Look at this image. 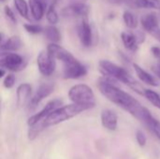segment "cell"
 I'll use <instances>...</instances> for the list:
<instances>
[{
    "instance_id": "obj_1",
    "label": "cell",
    "mask_w": 160,
    "mask_h": 159,
    "mask_svg": "<svg viewBox=\"0 0 160 159\" xmlns=\"http://www.w3.org/2000/svg\"><path fill=\"white\" fill-rule=\"evenodd\" d=\"M112 80L103 77L98 82V88L99 92L111 102L129 112L136 119L141 121L146 108L143 107L131 95L117 87Z\"/></svg>"
},
{
    "instance_id": "obj_2",
    "label": "cell",
    "mask_w": 160,
    "mask_h": 159,
    "mask_svg": "<svg viewBox=\"0 0 160 159\" xmlns=\"http://www.w3.org/2000/svg\"><path fill=\"white\" fill-rule=\"evenodd\" d=\"M95 106L96 105H91V104L72 103V104L59 107L56 110H54L52 112H51L45 119L38 122L35 126L30 127L28 131V139L30 141H33L39 135V133L43 129L66 122L85 111L93 109Z\"/></svg>"
},
{
    "instance_id": "obj_3",
    "label": "cell",
    "mask_w": 160,
    "mask_h": 159,
    "mask_svg": "<svg viewBox=\"0 0 160 159\" xmlns=\"http://www.w3.org/2000/svg\"><path fill=\"white\" fill-rule=\"evenodd\" d=\"M98 69L103 77H106L112 81L121 82L128 85L136 93L144 96L145 89L131 76V74L125 69L124 67L109 61V60H100L98 63Z\"/></svg>"
},
{
    "instance_id": "obj_4",
    "label": "cell",
    "mask_w": 160,
    "mask_h": 159,
    "mask_svg": "<svg viewBox=\"0 0 160 159\" xmlns=\"http://www.w3.org/2000/svg\"><path fill=\"white\" fill-rule=\"evenodd\" d=\"M68 97L73 103L96 105L95 94L92 88L86 84L73 85L68 91Z\"/></svg>"
},
{
    "instance_id": "obj_5",
    "label": "cell",
    "mask_w": 160,
    "mask_h": 159,
    "mask_svg": "<svg viewBox=\"0 0 160 159\" xmlns=\"http://www.w3.org/2000/svg\"><path fill=\"white\" fill-rule=\"evenodd\" d=\"M26 64L24 57L13 52H2L0 54V67L11 72L24 69Z\"/></svg>"
},
{
    "instance_id": "obj_6",
    "label": "cell",
    "mask_w": 160,
    "mask_h": 159,
    "mask_svg": "<svg viewBox=\"0 0 160 159\" xmlns=\"http://www.w3.org/2000/svg\"><path fill=\"white\" fill-rule=\"evenodd\" d=\"M87 75V68L75 57L63 63V78L66 80H78Z\"/></svg>"
},
{
    "instance_id": "obj_7",
    "label": "cell",
    "mask_w": 160,
    "mask_h": 159,
    "mask_svg": "<svg viewBox=\"0 0 160 159\" xmlns=\"http://www.w3.org/2000/svg\"><path fill=\"white\" fill-rule=\"evenodd\" d=\"M55 58L46 50L41 51L37 58L38 68L43 76H51L55 71L56 62Z\"/></svg>"
},
{
    "instance_id": "obj_8",
    "label": "cell",
    "mask_w": 160,
    "mask_h": 159,
    "mask_svg": "<svg viewBox=\"0 0 160 159\" xmlns=\"http://www.w3.org/2000/svg\"><path fill=\"white\" fill-rule=\"evenodd\" d=\"M54 88H55V84L53 82H43V83H41L38 87L34 96L31 97L30 101L28 102V104H27L28 110L29 111L35 110L44 98L48 97L49 96H51L53 93Z\"/></svg>"
},
{
    "instance_id": "obj_9",
    "label": "cell",
    "mask_w": 160,
    "mask_h": 159,
    "mask_svg": "<svg viewBox=\"0 0 160 159\" xmlns=\"http://www.w3.org/2000/svg\"><path fill=\"white\" fill-rule=\"evenodd\" d=\"M62 103H63V101H62L61 99H58V98L52 99V100L49 101V102L45 105V107H44L39 112H38V113H36V114H34V115H32L31 117L28 118V120H27V125H28L29 127L35 126V125L38 124V122H40V121H42L43 119H45V118H46L51 112H52L54 110H56L57 108L61 107Z\"/></svg>"
},
{
    "instance_id": "obj_10",
    "label": "cell",
    "mask_w": 160,
    "mask_h": 159,
    "mask_svg": "<svg viewBox=\"0 0 160 159\" xmlns=\"http://www.w3.org/2000/svg\"><path fill=\"white\" fill-rule=\"evenodd\" d=\"M90 11V7L83 2H74L64 7L61 11L64 17H86Z\"/></svg>"
},
{
    "instance_id": "obj_11",
    "label": "cell",
    "mask_w": 160,
    "mask_h": 159,
    "mask_svg": "<svg viewBox=\"0 0 160 159\" xmlns=\"http://www.w3.org/2000/svg\"><path fill=\"white\" fill-rule=\"evenodd\" d=\"M77 33H78L80 41L83 47L88 48L92 45L93 33H92L91 25H90L88 20L86 19V17H83V19L79 23L78 28H77Z\"/></svg>"
},
{
    "instance_id": "obj_12",
    "label": "cell",
    "mask_w": 160,
    "mask_h": 159,
    "mask_svg": "<svg viewBox=\"0 0 160 159\" xmlns=\"http://www.w3.org/2000/svg\"><path fill=\"white\" fill-rule=\"evenodd\" d=\"M51 1L52 0H29L30 12L35 20L39 21L43 18L48 7L52 4Z\"/></svg>"
},
{
    "instance_id": "obj_13",
    "label": "cell",
    "mask_w": 160,
    "mask_h": 159,
    "mask_svg": "<svg viewBox=\"0 0 160 159\" xmlns=\"http://www.w3.org/2000/svg\"><path fill=\"white\" fill-rule=\"evenodd\" d=\"M100 120L102 127L109 131H115L118 126V116L115 112L106 109L101 112Z\"/></svg>"
},
{
    "instance_id": "obj_14",
    "label": "cell",
    "mask_w": 160,
    "mask_h": 159,
    "mask_svg": "<svg viewBox=\"0 0 160 159\" xmlns=\"http://www.w3.org/2000/svg\"><path fill=\"white\" fill-rule=\"evenodd\" d=\"M32 95V86L27 83H22L17 87L16 90V103L19 108L23 107L28 104L31 99Z\"/></svg>"
},
{
    "instance_id": "obj_15",
    "label": "cell",
    "mask_w": 160,
    "mask_h": 159,
    "mask_svg": "<svg viewBox=\"0 0 160 159\" xmlns=\"http://www.w3.org/2000/svg\"><path fill=\"white\" fill-rule=\"evenodd\" d=\"M47 51L56 59L61 61L62 63H65L70 59H72L74 56L66 49L62 48L61 46H59L57 43H53L51 42L48 47H47Z\"/></svg>"
},
{
    "instance_id": "obj_16",
    "label": "cell",
    "mask_w": 160,
    "mask_h": 159,
    "mask_svg": "<svg viewBox=\"0 0 160 159\" xmlns=\"http://www.w3.org/2000/svg\"><path fill=\"white\" fill-rule=\"evenodd\" d=\"M141 23L142 28L150 35H152L157 29L159 28L158 19L155 13H148L143 15L141 18Z\"/></svg>"
},
{
    "instance_id": "obj_17",
    "label": "cell",
    "mask_w": 160,
    "mask_h": 159,
    "mask_svg": "<svg viewBox=\"0 0 160 159\" xmlns=\"http://www.w3.org/2000/svg\"><path fill=\"white\" fill-rule=\"evenodd\" d=\"M133 67L135 69L136 75L138 76V78L140 79V81L145 84L151 85V86H158V81L157 80L156 77H154L153 75H151L149 72H147L145 69H143L142 67H140L138 64H133Z\"/></svg>"
},
{
    "instance_id": "obj_18",
    "label": "cell",
    "mask_w": 160,
    "mask_h": 159,
    "mask_svg": "<svg viewBox=\"0 0 160 159\" xmlns=\"http://www.w3.org/2000/svg\"><path fill=\"white\" fill-rule=\"evenodd\" d=\"M142 123H143L144 126L147 127L156 135V137L160 140V121L156 119L148 110L145 112Z\"/></svg>"
},
{
    "instance_id": "obj_19",
    "label": "cell",
    "mask_w": 160,
    "mask_h": 159,
    "mask_svg": "<svg viewBox=\"0 0 160 159\" xmlns=\"http://www.w3.org/2000/svg\"><path fill=\"white\" fill-rule=\"evenodd\" d=\"M121 39L125 46V48L132 52H135L139 49V41L137 38L136 34L131 32H122L121 33Z\"/></svg>"
},
{
    "instance_id": "obj_20",
    "label": "cell",
    "mask_w": 160,
    "mask_h": 159,
    "mask_svg": "<svg viewBox=\"0 0 160 159\" xmlns=\"http://www.w3.org/2000/svg\"><path fill=\"white\" fill-rule=\"evenodd\" d=\"M22 45V42L20 37L18 36H12L10 37H8L4 43L0 44L2 52H16L21 49Z\"/></svg>"
},
{
    "instance_id": "obj_21",
    "label": "cell",
    "mask_w": 160,
    "mask_h": 159,
    "mask_svg": "<svg viewBox=\"0 0 160 159\" xmlns=\"http://www.w3.org/2000/svg\"><path fill=\"white\" fill-rule=\"evenodd\" d=\"M130 6L142 8H154L160 10V0H129Z\"/></svg>"
},
{
    "instance_id": "obj_22",
    "label": "cell",
    "mask_w": 160,
    "mask_h": 159,
    "mask_svg": "<svg viewBox=\"0 0 160 159\" xmlns=\"http://www.w3.org/2000/svg\"><path fill=\"white\" fill-rule=\"evenodd\" d=\"M43 34L45 36V37L50 40L51 42L53 43H57L61 40V34L59 29L54 26L53 24L48 25L46 27L43 28Z\"/></svg>"
},
{
    "instance_id": "obj_23",
    "label": "cell",
    "mask_w": 160,
    "mask_h": 159,
    "mask_svg": "<svg viewBox=\"0 0 160 159\" xmlns=\"http://www.w3.org/2000/svg\"><path fill=\"white\" fill-rule=\"evenodd\" d=\"M123 20H124V22L126 23V25L128 28H130V29L137 28L139 21H138L137 16L135 14H133L131 11H129V10L124 11V13H123Z\"/></svg>"
},
{
    "instance_id": "obj_24",
    "label": "cell",
    "mask_w": 160,
    "mask_h": 159,
    "mask_svg": "<svg viewBox=\"0 0 160 159\" xmlns=\"http://www.w3.org/2000/svg\"><path fill=\"white\" fill-rule=\"evenodd\" d=\"M14 7L16 8V10L18 11V13L25 18V19H29V8L30 7L28 6L27 2L25 0H14Z\"/></svg>"
},
{
    "instance_id": "obj_25",
    "label": "cell",
    "mask_w": 160,
    "mask_h": 159,
    "mask_svg": "<svg viewBox=\"0 0 160 159\" xmlns=\"http://www.w3.org/2000/svg\"><path fill=\"white\" fill-rule=\"evenodd\" d=\"M146 99L156 108L160 110V96L154 90L151 89H145L144 91V96Z\"/></svg>"
},
{
    "instance_id": "obj_26",
    "label": "cell",
    "mask_w": 160,
    "mask_h": 159,
    "mask_svg": "<svg viewBox=\"0 0 160 159\" xmlns=\"http://www.w3.org/2000/svg\"><path fill=\"white\" fill-rule=\"evenodd\" d=\"M46 19L49 23L53 24V25L56 24L59 21V15L56 11L55 5L52 3L50 5V7H48L47 11H46Z\"/></svg>"
},
{
    "instance_id": "obj_27",
    "label": "cell",
    "mask_w": 160,
    "mask_h": 159,
    "mask_svg": "<svg viewBox=\"0 0 160 159\" xmlns=\"http://www.w3.org/2000/svg\"><path fill=\"white\" fill-rule=\"evenodd\" d=\"M25 31L29 34L32 35H37V34H40L43 33V28L41 25L39 24H35V23H25L23 25Z\"/></svg>"
},
{
    "instance_id": "obj_28",
    "label": "cell",
    "mask_w": 160,
    "mask_h": 159,
    "mask_svg": "<svg viewBox=\"0 0 160 159\" xmlns=\"http://www.w3.org/2000/svg\"><path fill=\"white\" fill-rule=\"evenodd\" d=\"M16 82V77L13 75V74H8L5 78H4V81H3V85L5 88L7 89H10L14 86Z\"/></svg>"
},
{
    "instance_id": "obj_29",
    "label": "cell",
    "mask_w": 160,
    "mask_h": 159,
    "mask_svg": "<svg viewBox=\"0 0 160 159\" xmlns=\"http://www.w3.org/2000/svg\"><path fill=\"white\" fill-rule=\"evenodd\" d=\"M136 141L141 147H144L147 143V138L145 134L141 130H138L136 132Z\"/></svg>"
},
{
    "instance_id": "obj_30",
    "label": "cell",
    "mask_w": 160,
    "mask_h": 159,
    "mask_svg": "<svg viewBox=\"0 0 160 159\" xmlns=\"http://www.w3.org/2000/svg\"><path fill=\"white\" fill-rule=\"evenodd\" d=\"M4 13H5V15H6V17L12 22V23H14V24H16L17 23V19H16V16H15V14H14V12H13V10L8 7V6H5V7H4Z\"/></svg>"
},
{
    "instance_id": "obj_31",
    "label": "cell",
    "mask_w": 160,
    "mask_h": 159,
    "mask_svg": "<svg viewBox=\"0 0 160 159\" xmlns=\"http://www.w3.org/2000/svg\"><path fill=\"white\" fill-rule=\"evenodd\" d=\"M151 52L154 55V57L160 62V47L158 46H153L151 48Z\"/></svg>"
},
{
    "instance_id": "obj_32",
    "label": "cell",
    "mask_w": 160,
    "mask_h": 159,
    "mask_svg": "<svg viewBox=\"0 0 160 159\" xmlns=\"http://www.w3.org/2000/svg\"><path fill=\"white\" fill-rule=\"evenodd\" d=\"M152 69H153L154 73L158 76V78L160 79V62H158L157 65H155Z\"/></svg>"
},
{
    "instance_id": "obj_33",
    "label": "cell",
    "mask_w": 160,
    "mask_h": 159,
    "mask_svg": "<svg viewBox=\"0 0 160 159\" xmlns=\"http://www.w3.org/2000/svg\"><path fill=\"white\" fill-rule=\"evenodd\" d=\"M110 3L112 4H115V5H120V4H124V3H128L129 0H108Z\"/></svg>"
},
{
    "instance_id": "obj_34",
    "label": "cell",
    "mask_w": 160,
    "mask_h": 159,
    "mask_svg": "<svg viewBox=\"0 0 160 159\" xmlns=\"http://www.w3.org/2000/svg\"><path fill=\"white\" fill-rule=\"evenodd\" d=\"M151 36H153L157 40H158V41L160 42V27L158 28V29H157V30H156V31H155Z\"/></svg>"
},
{
    "instance_id": "obj_35",
    "label": "cell",
    "mask_w": 160,
    "mask_h": 159,
    "mask_svg": "<svg viewBox=\"0 0 160 159\" xmlns=\"http://www.w3.org/2000/svg\"><path fill=\"white\" fill-rule=\"evenodd\" d=\"M5 74H6L5 68L1 67V68H0V78H3V77L5 76Z\"/></svg>"
},
{
    "instance_id": "obj_36",
    "label": "cell",
    "mask_w": 160,
    "mask_h": 159,
    "mask_svg": "<svg viewBox=\"0 0 160 159\" xmlns=\"http://www.w3.org/2000/svg\"><path fill=\"white\" fill-rule=\"evenodd\" d=\"M61 1H63V0H52V4H54V5L56 6V5H58Z\"/></svg>"
},
{
    "instance_id": "obj_37",
    "label": "cell",
    "mask_w": 160,
    "mask_h": 159,
    "mask_svg": "<svg viewBox=\"0 0 160 159\" xmlns=\"http://www.w3.org/2000/svg\"><path fill=\"white\" fill-rule=\"evenodd\" d=\"M4 1H5V0H1V2H4Z\"/></svg>"
},
{
    "instance_id": "obj_38",
    "label": "cell",
    "mask_w": 160,
    "mask_h": 159,
    "mask_svg": "<svg viewBox=\"0 0 160 159\" xmlns=\"http://www.w3.org/2000/svg\"><path fill=\"white\" fill-rule=\"evenodd\" d=\"M76 1H79V2H81V0H76Z\"/></svg>"
}]
</instances>
